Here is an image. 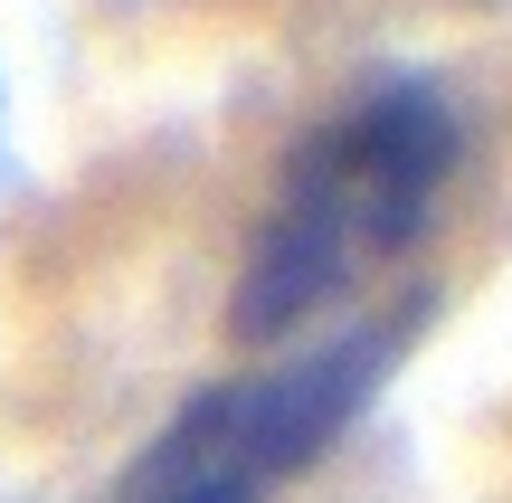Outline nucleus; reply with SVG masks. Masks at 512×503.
Segmentation results:
<instances>
[{
  "mask_svg": "<svg viewBox=\"0 0 512 503\" xmlns=\"http://www.w3.org/2000/svg\"><path fill=\"white\" fill-rule=\"evenodd\" d=\"M456 162L465 124L427 76H389V86L332 105L285 152L266 209H256V238L228 285V333L294 342L323 314H342L370 276H389L437 228Z\"/></svg>",
  "mask_w": 512,
  "mask_h": 503,
  "instance_id": "1",
  "label": "nucleus"
},
{
  "mask_svg": "<svg viewBox=\"0 0 512 503\" xmlns=\"http://www.w3.org/2000/svg\"><path fill=\"white\" fill-rule=\"evenodd\" d=\"M408 323H418V304H389L323 342H285L266 371L190 390L143 437L114 503H275L304 466H323L361 428V409L408 352Z\"/></svg>",
  "mask_w": 512,
  "mask_h": 503,
  "instance_id": "2",
  "label": "nucleus"
}]
</instances>
